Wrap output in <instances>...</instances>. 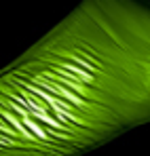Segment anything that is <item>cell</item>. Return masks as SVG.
I'll use <instances>...</instances> for the list:
<instances>
[{
  "label": "cell",
  "mask_w": 150,
  "mask_h": 156,
  "mask_svg": "<svg viewBox=\"0 0 150 156\" xmlns=\"http://www.w3.org/2000/svg\"><path fill=\"white\" fill-rule=\"evenodd\" d=\"M0 156H82L150 122V17L70 21L4 68Z\"/></svg>",
  "instance_id": "6da1fadb"
}]
</instances>
